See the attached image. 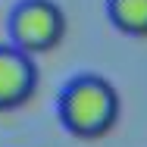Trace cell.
Instances as JSON below:
<instances>
[{"label":"cell","instance_id":"6da1fadb","mask_svg":"<svg viewBox=\"0 0 147 147\" xmlns=\"http://www.w3.org/2000/svg\"><path fill=\"white\" fill-rule=\"evenodd\" d=\"M57 113L69 135L82 141L103 138L119 122V91L103 75H94V72L75 75L59 91Z\"/></svg>","mask_w":147,"mask_h":147},{"label":"cell","instance_id":"277c9868","mask_svg":"<svg viewBox=\"0 0 147 147\" xmlns=\"http://www.w3.org/2000/svg\"><path fill=\"white\" fill-rule=\"evenodd\" d=\"M107 16L116 31L128 38H147V0H107Z\"/></svg>","mask_w":147,"mask_h":147},{"label":"cell","instance_id":"3957f363","mask_svg":"<svg viewBox=\"0 0 147 147\" xmlns=\"http://www.w3.org/2000/svg\"><path fill=\"white\" fill-rule=\"evenodd\" d=\"M38 91L34 53L19 44H0V110H19Z\"/></svg>","mask_w":147,"mask_h":147},{"label":"cell","instance_id":"7a4b0ae2","mask_svg":"<svg viewBox=\"0 0 147 147\" xmlns=\"http://www.w3.org/2000/svg\"><path fill=\"white\" fill-rule=\"evenodd\" d=\"M9 38L28 53H50L66 38V13L53 0H19L9 16Z\"/></svg>","mask_w":147,"mask_h":147}]
</instances>
